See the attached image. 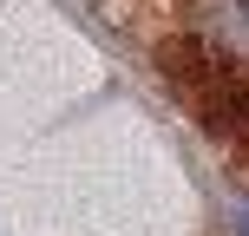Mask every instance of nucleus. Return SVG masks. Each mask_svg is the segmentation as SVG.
Wrapping results in <instances>:
<instances>
[{
    "label": "nucleus",
    "instance_id": "nucleus-1",
    "mask_svg": "<svg viewBox=\"0 0 249 236\" xmlns=\"http://www.w3.org/2000/svg\"><path fill=\"white\" fill-rule=\"evenodd\" d=\"M197 46L230 73H249V0H203L197 7Z\"/></svg>",
    "mask_w": 249,
    "mask_h": 236
},
{
    "label": "nucleus",
    "instance_id": "nucleus-2",
    "mask_svg": "<svg viewBox=\"0 0 249 236\" xmlns=\"http://www.w3.org/2000/svg\"><path fill=\"white\" fill-rule=\"evenodd\" d=\"M230 236H249V203H230Z\"/></svg>",
    "mask_w": 249,
    "mask_h": 236
}]
</instances>
